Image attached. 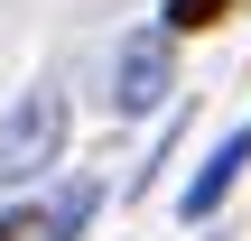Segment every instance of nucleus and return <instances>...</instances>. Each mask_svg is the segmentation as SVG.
I'll use <instances>...</instances> for the list:
<instances>
[{"label": "nucleus", "mask_w": 251, "mask_h": 241, "mask_svg": "<svg viewBox=\"0 0 251 241\" xmlns=\"http://www.w3.org/2000/svg\"><path fill=\"white\" fill-rule=\"evenodd\" d=\"M56 149H65V93H56V84H28V93L0 111V186L47 176Z\"/></svg>", "instance_id": "nucleus-1"}, {"label": "nucleus", "mask_w": 251, "mask_h": 241, "mask_svg": "<svg viewBox=\"0 0 251 241\" xmlns=\"http://www.w3.org/2000/svg\"><path fill=\"white\" fill-rule=\"evenodd\" d=\"M168 74H177V65H168V37H130V46H121V93H112V102L140 121V111L168 102Z\"/></svg>", "instance_id": "nucleus-2"}, {"label": "nucleus", "mask_w": 251, "mask_h": 241, "mask_svg": "<svg viewBox=\"0 0 251 241\" xmlns=\"http://www.w3.org/2000/svg\"><path fill=\"white\" fill-rule=\"evenodd\" d=\"M242 167H251V121L233 130V139H224V149H214V158H205V167H196V186L177 195V214H186V223H205V214L233 195V176H242Z\"/></svg>", "instance_id": "nucleus-3"}, {"label": "nucleus", "mask_w": 251, "mask_h": 241, "mask_svg": "<svg viewBox=\"0 0 251 241\" xmlns=\"http://www.w3.org/2000/svg\"><path fill=\"white\" fill-rule=\"evenodd\" d=\"M224 9H233V0H168L158 19H168V37H205V28H214Z\"/></svg>", "instance_id": "nucleus-4"}]
</instances>
